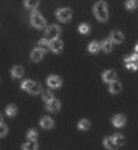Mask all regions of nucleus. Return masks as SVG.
<instances>
[{
    "label": "nucleus",
    "instance_id": "1",
    "mask_svg": "<svg viewBox=\"0 0 138 150\" xmlns=\"http://www.w3.org/2000/svg\"><path fill=\"white\" fill-rule=\"evenodd\" d=\"M94 13L95 18L98 19L99 22H106L108 20V4L105 1H97L94 6Z\"/></svg>",
    "mask_w": 138,
    "mask_h": 150
},
{
    "label": "nucleus",
    "instance_id": "2",
    "mask_svg": "<svg viewBox=\"0 0 138 150\" xmlns=\"http://www.w3.org/2000/svg\"><path fill=\"white\" fill-rule=\"evenodd\" d=\"M22 88L26 91V93L32 94V95H36V94H42L43 93V88L39 82H35L32 79H25L22 82Z\"/></svg>",
    "mask_w": 138,
    "mask_h": 150
},
{
    "label": "nucleus",
    "instance_id": "3",
    "mask_svg": "<svg viewBox=\"0 0 138 150\" xmlns=\"http://www.w3.org/2000/svg\"><path fill=\"white\" fill-rule=\"evenodd\" d=\"M29 19H30V25L33 28H36V29H45L46 28V19L43 18L38 10H33L30 13V18Z\"/></svg>",
    "mask_w": 138,
    "mask_h": 150
},
{
    "label": "nucleus",
    "instance_id": "4",
    "mask_svg": "<svg viewBox=\"0 0 138 150\" xmlns=\"http://www.w3.org/2000/svg\"><path fill=\"white\" fill-rule=\"evenodd\" d=\"M56 18L59 22L62 23H68V22H71V19H72V10L71 9H68V7H62V9H58L56 10Z\"/></svg>",
    "mask_w": 138,
    "mask_h": 150
},
{
    "label": "nucleus",
    "instance_id": "5",
    "mask_svg": "<svg viewBox=\"0 0 138 150\" xmlns=\"http://www.w3.org/2000/svg\"><path fill=\"white\" fill-rule=\"evenodd\" d=\"M60 29L58 25H50V26H46V30H45V38L49 39V40H53V39H58L60 35Z\"/></svg>",
    "mask_w": 138,
    "mask_h": 150
},
{
    "label": "nucleus",
    "instance_id": "6",
    "mask_svg": "<svg viewBox=\"0 0 138 150\" xmlns=\"http://www.w3.org/2000/svg\"><path fill=\"white\" fill-rule=\"evenodd\" d=\"M124 62H125V67L131 71H137L138 69V55L137 54H132L130 56H125L124 58Z\"/></svg>",
    "mask_w": 138,
    "mask_h": 150
},
{
    "label": "nucleus",
    "instance_id": "7",
    "mask_svg": "<svg viewBox=\"0 0 138 150\" xmlns=\"http://www.w3.org/2000/svg\"><path fill=\"white\" fill-rule=\"evenodd\" d=\"M46 84H48L49 88L56 90V88H60V87H62V79H60V76H58V75H50V76H48Z\"/></svg>",
    "mask_w": 138,
    "mask_h": 150
},
{
    "label": "nucleus",
    "instance_id": "8",
    "mask_svg": "<svg viewBox=\"0 0 138 150\" xmlns=\"http://www.w3.org/2000/svg\"><path fill=\"white\" fill-rule=\"evenodd\" d=\"M49 49H50L52 52H55V54H60V52L63 51V42L60 40L59 38L50 40V43H49Z\"/></svg>",
    "mask_w": 138,
    "mask_h": 150
},
{
    "label": "nucleus",
    "instance_id": "9",
    "mask_svg": "<svg viewBox=\"0 0 138 150\" xmlns=\"http://www.w3.org/2000/svg\"><path fill=\"white\" fill-rule=\"evenodd\" d=\"M46 110L48 111H52V112H58L60 110V101L56 100V98L50 100L49 103H46Z\"/></svg>",
    "mask_w": 138,
    "mask_h": 150
},
{
    "label": "nucleus",
    "instance_id": "10",
    "mask_svg": "<svg viewBox=\"0 0 138 150\" xmlns=\"http://www.w3.org/2000/svg\"><path fill=\"white\" fill-rule=\"evenodd\" d=\"M125 123H127V118H125L124 114H117V115L112 117V126L114 127H124Z\"/></svg>",
    "mask_w": 138,
    "mask_h": 150
},
{
    "label": "nucleus",
    "instance_id": "11",
    "mask_svg": "<svg viewBox=\"0 0 138 150\" xmlns=\"http://www.w3.org/2000/svg\"><path fill=\"white\" fill-rule=\"evenodd\" d=\"M102 79H104V82L111 84V82L117 81V72L112 71V69H108V71H105V72L102 74Z\"/></svg>",
    "mask_w": 138,
    "mask_h": 150
},
{
    "label": "nucleus",
    "instance_id": "12",
    "mask_svg": "<svg viewBox=\"0 0 138 150\" xmlns=\"http://www.w3.org/2000/svg\"><path fill=\"white\" fill-rule=\"evenodd\" d=\"M53 124H55V123H53V120H52L50 117H46V115H45V117H42V118H40V121H39V126L42 127V129H45V130L52 129V127H53Z\"/></svg>",
    "mask_w": 138,
    "mask_h": 150
},
{
    "label": "nucleus",
    "instance_id": "13",
    "mask_svg": "<svg viewBox=\"0 0 138 150\" xmlns=\"http://www.w3.org/2000/svg\"><path fill=\"white\" fill-rule=\"evenodd\" d=\"M109 39L112 43H121V42H124V33L119 30H112L109 35Z\"/></svg>",
    "mask_w": 138,
    "mask_h": 150
},
{
    "label": "nucleus",
    "instance_id": "14",
    "mask_svg": "<svg viewBox=\"0 0 138 150\" xmlns=\"http://www.w3.org/2000/svg\"><path fill=\"white\" fill-rule=\"evenodd\" d=\"M43 51L39 49V48H35L33 51H32V54H30V59L33 61V62H40L42 59H43Z\"/></svg>",
    "mask_w": 138,
    "mask_h": 150
},
{
    "label": "nucleus",
    "instance_id": "15",
    "mask_svg": "<svg viewBox=\"0 0 138 150\" xmlns=\"http://www.w3.org/2000/svg\"><path fill=\"white\" fill-rule=\"evenodd\" d=\"M104 146H105L108 150H115L117 147H118L117 143L114 142V137H112V136H108V137L104 139Z\"/></svg>",
    "mask_w": 138,
    "mask_h": 150
},
{
    "label": "nucleus",
    "instance_id": "16",
    "mask_svg": "<svg viewBox=\"0 0 138 150\" xmlns=\"http://www.w3.org/2000/svg\"><path fill=\"white\" fill-rule=\"evenodd\" d=\"M10 74H12V76H13L15 79H19V78H22V76H23V74H25V69H23L20 65H15V67L12 68Z\"/></svg>",
    "mask_w": 138,
    "mask_h": 150
},
{
    "label": "nucleus",
    "instance_id": "17",
    "mask_svg": "<svg viewBox=\"0 0 138 150\" xmlns=\"http://www.w3.org/2000/svg\"><path fill=\"white\" fill-rule=\"evenodd\" d=\"M112 46H114V43L111 42V39H105V40L101 42V49H102L105 54H109V52L112 51Z\"/></svg>",
    "mask_w": 138,
    "mask_h": 150
},
{
    "label": "nucleus",
    "instance_id": "18",
    "mask_svg": "<svg viewBox=\"0 0 138 150\" xmlns=\"http://www.w3.org/2000/svg\"><path fill=\"white\" fill-rule=\"evenodd\" d=\"M122 90V84L119 81H114L109 84V93L111 94H119Z\"/></svg>",
    "mask_w": 138,
    "mask_h": 150
},
{
    "label": "nucleus",
    "instance_id": "19",
    "mask_svg": "<svg viewBox=\"0 0 138 150\" xmlns=\"http://www.w3.org/2000/svg\"><path fill=\"white\" fill-rule=\"evenodd\" d=\"M49 43H50V40L49 39H46V38H42L38 40V48L42 49L43 52H46L48 49H49Z\"/></svg>",
    "mask_w": 138,
    "mask_h": 150
},
{
    "label": "nucleus",
    "instance_id": "20",
    "mask_svg": "<svg viewBox=\"0 0 138 150\" xmlns=\"http://www.w3.org/2000/svg\"><path fill=\"white\" fill-rule=\"evenodd\" d=\"M40 0H25V7L29 9V10H36V7L39 6Z\"/></svg>",
    "mask_w": 138,
    "mask_h": 150
},
{
    "label": "nucleus",
    "instance_id": "21",
    "mask_svg": "<svg viewBox=\"0 0 138 150\" xmlns=\"http://www.w3.org/2000/svg\"><path fill=\"white\" fill-rule=\"evenodd\" d=\"M38 149H39L38 142H30V140H27V142L22 146V150H38Z\"/></svg>",
    "mask_w": 138,
    "mask_h": 150
},
{
    "label": "nucleus",
    "instance_id": "22",
    "mask_svg": "<svg viewBox=\"0 0 138 150\" xmlns=\"http://www.w3.org/2000/svg\"><path fill=\"white\" fill-rule=\"evenodd\" d=\"M99 49H101V43H99V42H97V40L89 42V45H88V51H89L91 54H97V52H99Z\"/></svg>",
    "mask_w": 138,
    "mask_h": 150
},
{
    "label": "nucleus",
    "instance_id": "23",
    "mask_svg": "<svg viewBox=\"0 0 138 150\" xmlns=\"http://www.w3.org/2000/svg\"><path fill=\"white\" fill-rule=\"evenodd\" d=\"M4 111H6V115H7V117H15V115L18 114V107H16L15 104H9Z\"/></svg>",
    "mask_w": 138,
    "mask_h": 150
},
{
    "label": "nucleus",
    "instance_id": "24",
    "mask_svg": "<svg viewBox=\"0 0 138 150\" xmlns=\"http://www.w3.org/2000/svg\"><path fill=\"white\" fill-rule=\"evenodd\" d=\"M78 129L79 130H89V129H91V123H89V120H86V118L79 120L78 121Z\"/></svg>",
    "mask_w": 138,
    "mask_h": 150
},
{
    "label": "nucleus",
    "instance_id": "25",
    "mask_svg": "<svg viewBox=\"0 0 138 150\" xmlns=\"http://www.w3.org/2000/svg\"><path fill=\"white\" fill-rule=\"evenodd\" d=\"M112 137H114V142L117 143V146H118V147H119V146H122V144L125 143V137H124L121 133H115Z\"/></svg>",
    "mask_w": 138,
    "mask_h": 150
},
{
    "label": "nucleus",
    "instance_id": "26",
    "mask_svg": "<svg viewBox=\"0 0 138 150\" xmlns=\"http://www.w3.org/2000/svg\"><path fill=\"white\" fill-rule=\"evenodd\" d=\"M26 137H27V140H30V142H36V139H38V131L35 130V129H30V130H27V133H26Z\"/></svg>",
    "mask_w": 138,
    "mask_h": 150
},
{
    "label": "nucleus",
    "instance_id": "27",
    "mask_svg": "<svg viewBox=\"0 0 138 150\" xmlns=\"http://www.w3.org/2000/svg\"><path fill=\"white\" fill-rule=\"evenodd\" d=\"M78 30L82 33V35H86V33H89V30H91V28H89V25L88 23H81L78 28Z\"/></svg>",
    "mask_w": 138,
    "mask_h": 150
},
{
    "label": "nucleus",
    "instance_id": "28",
    "mask_svg": "<svg viewBox=\"0 0 138 150\" xmlns=\"http://www.w3.org/2000/svg\"><path fill=\"white\" fill-rule=\"evenodd\" d=\"M55 97H53V94H52V91H43L42 93V100L45 101V103H49L50 100H53Z\"/></svg>",
    "mask_w": 138,
    "mask_h": 150
},
{
    "label": "nucleus",
    "instance_id": "29",
    "mask_svg": "<svg viewBox=\"0 0 138 150\" xmlns=\"http://www.w3.org/2000/svg\"><path fill=\"white\" fill-rule=\"evenodd\" d=\"M137 6H138L137 0H127V3H125V7L128 10H134V9H137Z\"/></svg>",
    "mask_w": 138,
    "mask_h": 150
},
{
    "label": "nucleus",
    "instance_id": "30",
    "mask_svg": "<svg viewBox=\"0 0 138 150\" xmlns=\"http://www.w3.org/2000/svg\"><path fill=\"white\" fill-rule=\"evenodd\" d=\"M7 130H9V129H7V126L1 123V124H0V137H4V136L7 134Z\"/></svg>",
    "mask_w": 138,
    "mask_h": 150
},
{
    "label": "nucleus",
    "instance_id": "31",
    "mask_svg": "<svg viewBox=\"0 0 138 150\" xmlns=\"http://www.w3.org/2000/svg\"><path fill=\"white\" fill-rule=\"evenodd\" d=\"M1 123H3V115L0 114V124H1Z\"/></svg>",
    "mask_w": 138,
    "mask_h": 150
}]
</instances>
